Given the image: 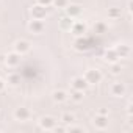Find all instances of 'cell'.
Instances as JSON below:
<instances>
[{"instance_id":"obj_23","label":"cell","mask_w":133,"mask_h":133,"mask_svg":"<svg viewBox=\"0 0 133 133\" xmlns=\"http://www.w3.org/2000/svg\"><path fill=\"white\" fill-rule=\"evenodd\" d=\"M107 31V25H105V22H96V25H94V33H105Z\"/></svg>"},{"instance_id":"obj_6","label":"cell","mask_w":133,"mask_h":133,"mask_svg":"<svg viewBox=\"0 0 133 133\" xmlns=\"http://www.w3.org/2000/svg\"><path fill=\"white\" fill-rule=\"evenodd\" d=\"M5 64L8 68H17L21 64V55L16 53V52H10L5 55Z\"/></svg>"},{"instance_id":"obj_30","label":"cell","mask_w":133,"mask_h":133,"mask_svg":"<svg viewBox=\"0 0 133 133\" xmlns=\"http://www.w3.org/2000/svg\"><path fill=\"white\" fill-rule=\"evenodd\" d=\"M97 114H107V116H108V110H107V108H100V110L97 111Z\"/></svg>"},{"instance_id":"obj_17","label":"cell","mask_w":133,"mask_h":133,"mask_svg":"<svg viewBox=\"0 0 133 133\" xmlns=\"http://www.w3.org/2000/svg\"><path fill=\"white\" fill-rule=\"evenodd\" d=\"M85 99V91H78V89H72L71 91V100L75 102V103H80L83 102Z\"/></svg>"},{"instance_id":"obj_32","label":"cell","mask_w":133,"mask_h":133,"mask_svg":"<svg viewBox=\"0 0 133 133\" xmlns=\"http://www.w3.org/2000/svg\"><path fill=\"white\" fill-rule=\"evenodd\" d=\"M0 61H3V63H5V55H0Z\"/></svg>"},{"instance_id":"obj_15","label":"cell","mask_w":133,"mask_h":133,"mask_svg":"<svg viewBox=\"0 0 133 133\" xmlns=\"http://www.w3.org/2000/svg\"><path fill=\"white\" fill-rule=\"evenodd\" d=\"M103 59L107 61V63H116V61H119V56H117V53H116V50H114V47L113 49H107L105 50V53H103Z\"/></svg>"},{"instance_id":"obj_16","label":"cell","mask_w":133,"mask_h":133,"mask_svg":"<svg viewBox=\"0 0 133 133\" xmlns=\"http://www.w3.org/2000/svg\"><path fill=\"white\" fill-rule=\"evenodd\" d=\"M74 21H75V19H72V17H69V16L61 17V21H59V28L64 30V31H71V28H72V25H74Z\"/></svg>"},{"instance_id":"obj_28","label":"cell","mask_w":133,"mask_h":133,"mask_svg":"<svg viewBox=\"0 0 133 133\" xmlns=\"http://www.w3.org/2000/svg\"><path fill=\"white\" fill-rule=\"evenodd\" d=\"M6 88V82L5 80H2V78H0V91H3Z\"/></svg>"},{"instance_id":"obj_12","label":"cell","mask_w":133,"mask_h":133,"mask_svg":"<svg viewBox=\"0 0 133 133\" xmlns=\"http://www.w3.org/2000/svg\"><path fill=\"white\" fill-rule=\"evenodd\" d=\"M68 92H66L64 89H55L53 92H52V100L55 102V103H63V102H66L68 100Z\"/></svg>"},{"instance_id":"obj_25","label":"cell","mask_w":133,"mask_h":133,"mask_svg":"<svg viewBox=\"0 0 133 133\" xmlns=\"http://www.w3.org/2000/svg\"><path fill=\"white\" fill-rule=\"evenodd\" d=\"M66 131H71V133H74V131H85V128L83 127H78V125L69 124V125H66Z\"/></svg>"},{"instance_id":"obj_21","label":"cell","mask_w":133,"mask_h":133,"mask_svg":"<svg viewBox=\"0 0 133 133\" xmlns=\"http://www.w3.org/2000/svg\"><path fill=\"white\" fill-rule=\"evenodd\" d=\"M52 5L55 8H58V10H64L69 5V0H52Z\"/></svg>"},{"instance_id":"obj_5","label":"cell","mask_w":133,"mask_h":133,"mask_svg":"<svg viewBox=\"0 0 133 133\" xmlns=\"http://www.w3.org/2000/svg\"><path fill=\"white\" fill-rule=\"evenodd\" d=\"M125 92H127V86L121 82H114L110 86V94L113 97H122V96H125Z\"/></svg>"},{"instance_id":"obj_8","label":"cell","mask_w":133,"mask_h":133,"mask_svg":"<svg viewBox=\"0 0 133 133\" xmlns=\"http://www.w3.org/2000/svg\"><path fill=\"white\" fill-rule=\"evenodd\" d=\"M108 116L107 114H96V117L92 119V124H94V127L96 128H99V130H105L107 127H108Z\"/></svg>"},{"instance_id":"obj_31","label":"cell","mask_w":133,"mask_h":133,"mask_svg":"<svg viewBox=\"0 0 133 133\" xmlns=\"http://www.w3.org/2000/svg\"><path fill=\"white\" fill-rule=\"evenodd\" d=\"M127 11H128V13H131V2H128V3H127Z\"/></svg>"},{"instance_id":"obj_11","label":"cell","mask_w":133,"mask_h":133,"mask_svg":"<svg viewBox=\"0 0 133 133\" xmlns=\"http://www.w3.org/2000/svg\"><path fill=\"white\" fill-rule=\"evenodd\" d=\"M71 86H72V89L86 91V88H88L89 85L86 83V80H85L83 77H74V78H72V82H71Z\"/></svg>"},{"instance_id":"obj_3","label":"cell","mask_w":133,"mask_h":133,"mask_svg":"<svg viewBox=\"0 0 133 133\" xmlns=\"http://www.w3.org/2000/svg\"><path fill=\"white\" fill-rule=\"evenodd\" d=\"M64 11H66V16H69V17H72V19H77V17L82 16L83 6H82V5H77V3H69L68 6L64 8Z\"/></svg>"},{"instance_id":"obj_14","label":"cell","mask_w":133,"mask_h":133,"mask_svg":"<svg viewBox=\"0 0 133 133\" xmlns=\"http://www.w3.org/2000/svg\"><path fill=\"white\" fill-rule=\"evenodd\" d=\"M114 50H116L119 58H127V56H130V52H131L130 45H127V44H117L114 47Z\"/></svg>"},{"instance_id":"obj_22","label":"cell","mask_w":133,"mask_h":133,"mask_svg":"<svg viewBox=\"0 0 133 133\" xmlns=\"http://www.w3.org/2000/svg\"><path fill=\"white\" fill-rule=\"evenodd\" d=\"M110 71H111V74H113V75H117V74H121V72H122V66H121L117 61H116V63H111Z\"/></svg>"},{"instance_id":"obj_24","label":"cell","mask_w":133,"mask_h":133,"mask_svg":"<svg viewBox=\"0 0 133 133\" xmlns=\"http://www.w3.org/2000/svg\"><path fill=\"white\" fill-rule=\"evenodd\" d=\"M88 47H89L88 42H85L83 39H77V42H75V49L77 50H80V52L82 50H88Z\"/></svg>"},{"instance_id":"obj_9","label":"cell","mask_w":133,"mask_h":133,"mask_svg":"<svg viewBox=\"0 0 133 133\" xmlns=\"http://www.w3.org/2000/svg\"><path fill=\"white\" fill-rule=\"evenodd\" d=\"M28 30L35 35H41L44 30H45V25L42 21H36V19H31L30 24H28Z\"/></svg>"},{"instance_id":"obj_27","label":"cell","mask_w":133,"mask_h":133,"mask_svg":"<svg viewBox=\"0 0 133 133\" xmlns=\"http://www.w3.org/2000/svg\"><path fill=\"white\" fill-rule=\"evenodd\" d=\"M53 130L55 131H66V125H55Z\"/></svg>"},{"instance_id":"obj_10","label":"cell","mask_w":133,"mask_h":133,"mask_svg":"<svg viewBox=\"0 0 133 133\" xmlns=\"http://www.w3.org/2000/svg\"><path fill=\"white\" fill-rule=\"evenodd\" d=\"M14 119L19 121V122H24V121H28L30 119V110L25 108V107H19L14 110Z\"/></svg>"},{"instance_id":"obj_29","label":"cell","mask_w":133,"mask_h":133,"mask_svg":"<svg viewBox=\"0 0 133 133\" xmlns=\"http://www.w3.org/2000/svg\"><path fill=\"white\" fill-rule=\"evenodd\" d=\"M127 113H128V116H131V113H133V111H131V102L127 103Z\"/></svg>"},{"instance_id":"obj_13","label":"cell","mask_w":133,"mask_h":133,"mask_svg":"<svg viewBox=\"0 0 133 133\" xmlns=\"http://www.w3.org/2000/svg\"><path fill=\"white\" fill-rule=\"evenodd\" d=\"M71 31H72L75 36H83V35L86 33V25H85V22H80V21H74V25H72Z\"/></svg>"},{"instance_id":"obj_20","label":"cell","mask_w":133,"mask_h":133,"mask_svg":"<svg viewBox=\"0 0 133 133\" xmlns=\"http://www.w3.org/2000/svg\"><path fill=\"white\" fill-rule=\"evenodd\" d=\"M121 16H122L121 8H108V17L110 19H119Z\"/></svg>"},{"instance_id":"obj_4","label":"cell","mask_w":133,"mask_h":133,"mask_svg":"<svg viewBox=\"0 0 133 133\" xmlns=\"http://www.w3.org/2000/svg\"><path fill=\"white\" fill-rule=\"evenodd\" d=\"M30 49H31V44H30L27 39H17V41L14 42V52L19 53L21 56L25 55V53H28Z\"/></svg>"},{"instance_id":"obj_26","label":"cell","mask_w":133,"mask_h":133,"mask_svg":"<svg viewBox=\"0 0 133 133\" xmlns=\"http://www.w3.org/2000/svg\"><path fill=\"white\" fill-rule=\"evenodd\" d=\"M38 3L42 5V6H45V8H49L52 5V0H38Z\"/></svg>"},{"instance_id":"obj_18","label":"cell","mask_w":133,"mask_h":133,"mask_svg":"<svg viewBox=\"0 0 133 133\" xmlns=\"http://www.w3.org/2000/svg\"><path fill=\"white\" fill-rule=\"evenodd\" d=\"M59 121H61L64 125H69V124H74L75 116H74L72 113H63V114H61V117H59Z\"/></svg>"},{"instance_id":"obj_2","label":"cell","mask_w":133,"mask_h":133,"mask_svg":"<svg viewBox=\"0 0 133 133\" xmlns=\"http://www.w3.org/2000/svg\"><path fill=\"white\" fill-rule=\"evenodd\" d=\"M47 8L45 6H42V5H39V3H36L35 6H31V10H30V16H31V19H36V21H44L45 17H47Z\"/></svg>"},{"instance_id":"obj_7","label":"cell","mask_w":133,"mask_h":133,"mask_svg":"<svg viewBox=\"0 0 133 133\" xmlns=\"http://www.w3.org/2000/svg\"><path fill=\"white\" fill-rule=\"evenodd\" d=\"M38 122H39L41 130H53V127L56 125V119L52 116H42Z\"/></svg>"},{"instance_id":"obj_19","label":"cell","mask_w":133,"mask_h":133,"mask_svg":"<svg viewBox=\"0 0 133 133\" xmlns=\"http://www.w3.org/2000/svg\"><path fill=\"white\" fill-rule=\"evenodd\" d=\"M6 83L11 85V86H17L21 83V75L19 74H10L8 78H6Z\"/></svg>"},{"instance_id":"obj_1","label":"cell","mask_w":133,"mask_h":133,"mask_svg":"<svg viewBox=\"0 0 133 133\" xmlns=\"http://www.w3.org/2000/svg\"><path fill=\"white\" fill-rule=\"evenodd\" d=\"M83 78L86 80L88 85H97L102 82V72L96 68H91V69H86L85 74H83Z\"/></svg>"}]
</instances>
